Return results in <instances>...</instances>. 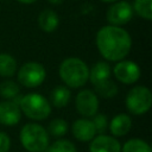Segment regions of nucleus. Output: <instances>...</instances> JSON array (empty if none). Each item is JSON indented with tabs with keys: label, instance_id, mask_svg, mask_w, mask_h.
<instances>
[{
	"label": "nucleus",
	"instance_id": "f8f14e48",
	"mask_svg": "<svg viewBox=\"0 0 152 152\" xmlns=\"http://www.w3.org/2000/svg\"><path fill=\"white\" fill-rule=\"evenodd\" d=\"M90 141V152H121V145L114 137L99 134L97 137H94Z\"/></svg>",
	"mask_w": 152,
	"mask_h": 152
},
{
	"label": "nucleus",
	"instance_id": "f03ea898",
	"mask_svg": "<svg viewBox=\"0 0 152 152\" xmlns=\"http://www.w3.org/2000/svg\"><path fill=\"white\" fill-rule=\"evenodd\" d=\"M59 76L70 88H80L87 83L89 69L82 59L77 57H69L61 63Z\"/></svg>",
	"mask_w": 152,
	"mask_h": 152
},
{
	"label": "nucleus",
	"instance_id": "9d476101",
	"mask_svg": "<svg viewBox=\"0 0 152 152\" xmlns=\"http://www.w3.org/2000/svg\"><path fill=\"white\" fill-rule=\"evenodd\" d=\"M132 15L133 8L127 1L116 2L107 11V20L114 26H120L128 23L132 19Z\"/></svg>",
	"mask_w": 152,
	"mask_h": 152
},
{
	"label": "nucleus",
	"instance_id": "5701e85b",
	"mask_svg": "<svg viewBox=\"0 0 152 152\" xmlns=\"http://www.w3.org/2000/svg\"><path fill=\"white\" fill-rule=\"evenodd\" d=\"M91 122H93V125H94V128H95L96 133H99V134L104 133V131H106L107 127H108L107 116H106L104 114H95V115L93 116Z\"/></svg>",
	"mask_w": 152,
	"mask_h": 152
},
{
	"label": "nucleus",
	"instance_id": "393cba45",
	"mask_svg": "<svg viewBox=\"0 0 152 152\" xmlns=\"http://www.w3.org/2000/svg\"><path fill=\"white\" fill-rule=\"evenodd\" d=\"M49 2H51L53 5H59V4L63 2V0H49Z\"/></svg>",
	"mask_w": 152,
	"mask_h": 152
},
{
	"label": "nucleus",
	"instance_id": "20e7f679",
	"mask_svg": "<svg viewBox=\"0 0 152 152\" xmlns=\"http://www.w3.org/2000/svg\"><path fill=\"white\" fill-rule=\"evenodd\" d=\"M20 142L28 152H44L49 146L48 131L38 124H26L20 131Z\"/></svg>",
	"mask_w": 152,
	"mask_h": 152
},
{
	"label": "nucleus",
	"instance_id": "39448f33",
	"mask_svg": "<svg viewBox=\"0 0 152 152\" xmlns=\"http://www.w3.org/2000/svg\"><path fill=\"white\" fill-rule=\"evenodd\" d=\"M20 110L32 120H45L51 113V104L48 100L37 93L24 95L19 101Z\"/></svg>",
	"mask_w": 152,
	"mask_h": 152
},
{
	"label": "nucleus",
	"instance_id": "4468645a",
	"mask_svg": "<svg viewBox=\"0 0 152 152\" xmlns=\"http://www.w3.org/2000/svg\"><path fill=\"white\" fill-rule=\"evenodd\" d=\"M132 120L127 114H118L109 122V131L115 137H122L129 132Z\"/></svg>",
	"mask_w": 152,
	"mask_h": 152
},
{
	"label": "nucleus",
	"instance_id": "412c9836",
	"mask_svg": "<svg viewBox=\"0 0 152 152\" xmlns=\"http://www.w3.org/2000/svg\"><path fill=\"white\" fill-rule=\"evenodd\" d=\"M44 152H77L76 146L69 140H57L48 146Z\"/></svg>",
	"mask_w": 152,
	"mask_h": 152
},
{
	"label": "nucleus",
	"instance_id": "1a4fd4ad",
	"mask_svg": "<svg viewBox=\"0 0 152 152\" xmlns=\"http://www.w3.org/2000/svg\"><path fill=\"white\" fill-rule=\"evenodd\" d=\"M114 76L125 84H133L140 77V69L132 61H121L114 66Z\"/></svg>",
	"mask_w": 152,
	"mask_h": 152
},
{
	"label": "nucleus",
	"instance_id": "2eb2a0df",
	"mask_svg": "<svg viewBox=\"0 0 152 152\" xmlns=\"http://www.w3.org/2000/svg\"><path fill=\"white\" fill-rule=\"evenodd\" d=\"M59 24L58 15L52 10H44L38 17V25L45 32H53Z\"/></svg>",
	"mask_w": 152,
	"mask_h": 152
},
{
	"label": "nucleus",
	"instance_id": "0eeeda50",
	"mask_svg": "<svg viewBox=\"0 0 152 152\" xmlns=\"http://www.w3.org/2000/svg\"><path fill=\"white\" fill-rule=\"evenodd\" d=\"M46 77L45 68L37 62H27L23 64L18 71V81L21 86L27 88H36L40 86Z\"/></svg>",
	"mask_w": 152,
	"mask_h": 152
},
{
	"label": "nucleus",
	"instance_id": "423d86ee",
	"mask_svg": "<svg viewBox=\"0 0 152 152\" xmlns=\"http://www.w3.org/2000/svg\"><path fill=\"white\" fill-rule=\"evenodd\" d=\"M152 106V94L144 86L133 87L126 96V107L134 115H142L150 110Z\"/></svg>",
	"mask_w": 152,
	"mask_h": 152
},
{
	"label": "nucleus",
	"instance_id": "bb28decb",
	"mask_svg": "<svg viewBox=\"0 0 152 152\" xmlns=\"http://www.w3.org/2000/svg\"><path fill=\"white\" fill-rule=\"evenodd\" d=\"M101 1H104V2H114L116 0H101Z\"/></svg>",
	"mask_w": 152,
	"mask_h": 152
},
{
	"label": "nucleus",
	"instance_id": "9b49d317",
	"mask_svg": "<svg viewBox=\"0 0 152 152\" xmlns=\"http://www.w3.org/2000/svg\"><path fill=\"white\" fill-rule=\"evenodd\" d=\"M21 110L19 106L12 101H2L0 102V124L5 126H14L20 121Z\"/></svg>",
	"mask_w": 152,
	"mask_h": 152
},
{
	"label": "nucleus",
	"instance_id": "ddd939ff",
	"mask_svg": "<svg viewBox=\"0 0 152 152\" xmlns=\"http://www.w3.org/2000/svg\"><path fill=\"white\" fill-rule=\"evenodd\" d=\"M71 129H72V135L80 141H90L96 134V131L94 128L91 120H88V119L76 120L72 124Z\"/></svg>",
	"mask_w": 152,
	"mask_h": 152
},
{
	"label": "nucleus",
	"instance_id": "f257e3e1",
	"mask_svg": "<svg viewBox=\"0 0 152 152\" xmlns=\"http://www.w3.org/2000/svg\"><path fill=\"white\" fill-rule=\"evenodd\" d=\"M96 45L100 53L108 61L124 59L132 46L131 36L120 26L108 25L99 30L96 34Z\"/></svg>",
	"mask_w": 152,
	"mask_h": 152
},
{
	"label": "nucleus",
	"instance_id": "a211bd4d",
	"mask_svg": "<svg viewBox=\"0 0 152 152\" xmlns=\"http://www.w3.org/2000/svg\"><path fill=\"white\" fill-rule=\"evenodd\" d=\"M121 152H151V147L141 139H129L121 147Z\"/></svg>",
	"mask_w": 152,
	"mask_h": 152
},
{
	"label": "nucleus",
	"instance_id": "6e6552de",
	"mask_svg": "<svg viewBox=\"0 0 152 152\" xmlns=\"http://www.w3.org/2000/svg\"><path fill=\"white\" fill-rule=\"evenodd\" d=\"M75 106L77 112L84 118H93L99 109L97 95L90 89H83L76 95Z\"/></svg>",
	"mask_w": 152,
	"mask_h": 152
},
{
	"label": "nucleus",
	"instance_id": "6ab92c4d",
	"mask_svg": "<svg viewBox=\"0 0 152 152\" xmlns=\"http://www.w3.org/2000/svg\"><path fill=\"white\" fill-rule=\"evenodd\" d=\"M20 93V88L19 86L8 80V81H4L1 84H0V95L4 97V99H7V100H13L17 97V95H19Z\"/></svg>",
	"mask_w": 152,
	"mask_h": 152
},
{
	"label": "nucleus",
	"instance_id": "4be33fe9",
	"mask_svg": "<svg viewBox=\"0 0 152 152\" xmlns=\"http://www.w3.org/2000/svg\"><path fill=\"white\" fill-rule=\"evenodd\" d=\"M48 131L52 137H63L68 131V124L63 119H55L50 122Z\"/></svg>",
	"mask_w": 152,
	"mask_h": 152
},
{
	"label": "nucleus",
	"instance_id": "dca6fc26",
	"mask_svg": "<svg viewBox=\"0 0 152 152\" xmlns=\"http://www.w3.org/2000/svg\"><path fill=\"white\" fill-rule=\"evenodd\" d=\"M70 90L64 87V86H57L56 88H53V90L51 91L50 99H51V103L57 107V108H63L68 104V102L70 101Z\"/></svg>",
	"mask_w": 152,
	"mask_h": 152
},
{
	"label": "nucleus",
	"instance_id": "a878e982",
	"mask_svg": "<svg viewBox=\"0 0 152 152\" xmlns=\"http://www.w3.org/2000/svg\"><path fill=\"white\" fill-rule=\"evenodd\" d=\"M17 1L23 2V4H32V2H34V1H37V0H17Z\"/></svg>",
	"mask_w": 152,
	"mask_h": 152
},
{
	"label": "nucleus",
	"instance_id": "f3484780",
	"mask_svg": "<svg viewBox=\"0 0 152 152\" xmlns=\"http://www.w3.org/2000/svg\"><path fill=\"white\" fill-rule=\"evenodd\" d=\"M17 71V61L8 53H0V76L11 77Z\"/></svg>",
	"mask_w": 152,
	"mask_h": 152
},
{
	"label": "nucleus",
	"instance_id": "b1692460",
	"mask_svg": "<svg viewBox=\"0 0 152 152\" xmlns=\"http://www.w3.org/2000/svg\"><path fill=\"white\" fill-rule=\"evenodd\" d=\"M11 147V139L5 132H0V152H8Z\"/></svg>",
	"mask_w": 152,
	"mask_h": 152
},
{
	"label": "nucleus",
	"instance_id": "7ed1b4c3",
	"mask_svg": "<svg viewBox=\"0 0 152 152\" xmlns=\"http://www.w3.org/2000/svg\"><path fill=\"white\" fill-rule=\"evenodd\" d=\"M110 66L106 62H97L89 70V80L97 95L109 99L118 94L116 84L110 81Z\"/></svg>",
	"mask_w": 152,
	"mask_h": 152
},
{
	"label": "nucleus",
	"instance_id": "aec40b11",
	"mask_svg": "<svg viewBox=\"0 0 152 152\" xmlns=\"http://www.w3.org/2000/svg\"><path fill=\"white\" fill-rule=\"evenodd\" d=\"M152 0H135L134 1V11L138 15L146 20L152 19Z\"/></svg>",
	"mask_w": 152,
	"mask_h": 152
}]
</instances>
